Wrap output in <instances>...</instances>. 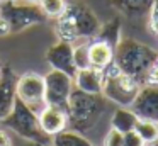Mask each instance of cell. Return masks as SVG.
Returning a JSON list of instances; mask_svg holds the SVG:
<instances>
[{
	"label": "cell",
	"mask_w": 158,
	"mask_h": 146,
	"mask_svg": "<svg viewBox=\"0 0 158 146\" xmlns=\"http://www.w3.org/2000/svg\"><path fill=\"white\" fill-rule=\"evenodd\" d=\"M153 146H158V141H156V143H153Z\"/></svg>",
	"instance_id": "30"
},
{
	"label": "cell",
	"mask_w": 158,
	"mask_h": 146,
	"mask_svg": "<svg viewBox=\"0 0 158 146\" xmlns=\"http://www.w3.org/2000/svg\"><path fill=\"white\" fill-rule=\"evenodd\" d=\"M138 121H139V119L136 117V114H134L131 109L121 107V109H116V111H114L112 119H110V126H112V129L126 134V132H129V131H134Z\"/></svg>",
	"instance_id": "16"
},
{
	"label": "cell",
	"mask_w": 158,
	"mask_h": 146,
	"mask_svg": "<svg viewBox=\"0 0 158 146\" xmlns=\"http://www.w3.org/2000/svg\"><path fill=\"white\" fill-rule=\"evenodd\" d=\"M0 146H12V141L9 138V134L0 127Z\"/></svg>",
	"instance_id": "27"
},
{
	"label": "cell",
	"mask_w": 158,
	"mask_h": 146,
	"mask_svg": "<svg viewBox=\"0 0 158 146\" xmlns=\"http://www.w3.org/2000/svg\"><path fill=\"white\" fill-rule=\"evenodd\" d=\"M0 2H4V0H0Z\"/></svg>",
	"instance_id": "33"
},
{
	"label": "cell",
	"mask_w": 158,
	"mask_h": 146,
	"mask_svg": "<svg viewBox=\"0 0 158 146\" xmlns=\"http://www.w3.org/2000/svg\"><path fill=\"white\" fill-rule=\"evenodd\" d=\"M73 46L72 43H66V41H58L53 46L48 48L44 58L48 61V65L51 66V70H58L63 73L70 75V77H75L77 75V66L75 61H73Z\"/></svg>",
	"instance_id": "10"
},
{
	"label": "cell",
	"mask_w": 158,
	"mask_h": 146,
	"mask_svg": "<svg viewBox=\"0 0 158 146\" xmlns=\"http://www.w3.org/2000/svg\"><path fill=\"white\" fill-rule=\"evenodd\" d=\"M10 32H12V27H10V24H9V20L4 19V17H0V37L9 36Z\"/></svg>",
	"instance_id": "26"
},
{
	"label": "cell",
	"mask_w": 158,
	"mask_h": 146,
	"mask_svg": "<svg viewBox=\"0 0 158 146\" xmlns=\"http://www.w3.org/2000/svg\"><path fill=\"white\" fill-rule=\"evenodd\" d=\"M94 39L104 41V43H107L109 46H112L114 49H116L117 44H119V41H121V20L119 19H112L107 24L100 26L99 32H97V36L94 37Z\"/></svg>",
	"instance_id": "18"
},
{
	"label": "cell",
	"mask_w": 158,
	"mask_h": 146,
	"mask_svg": "<svg viewBox=\"0 0 158 146\" xmlns=\"http://www.w3.org/2000/svg\"><path fill=\"white\" fill-rule=\"evenodd\" d=\"M141 85L134 78L124 75L116 63L107 65L102 70V95L107 100L116 102L121 107H131Z\"/></svg>",
	"instance_id": "4"
},
{
	"label": "cell",
	"mask_w": 158,
	"mask_h": 146,
	"mask_svg": "<svg viewBox=\"0 0 158 146\" xmlns=\"http://www.w3.org/2000/svg\"><path fill=\"white\" fill-rule=\"evenodd\" d=\"M104 146H124V134L116 129H110L106 136Z\"/></svg>",
	"instance_id": "22"
},
{
	"label": "cell",
	"mask_w": 158,
	"mask_h": 146,
	"mask_svg": "<svg viewBox=\"0 0 158 146\" xmlns=\"http://www.w3.org/2000/svg\"><path fill=\"white\" fill-rule=\"evenodd\" d=\"M0 17L9 20L12 32H21L31 26L46 22V19H48L39 5L27 3L24 0H19V2L4 0V2H0Z\"/></svg>",
	"instance_id": "6"
},
{
	"label": "cell",
	"mask_w": 158,
	"mask_h": 146,
	"mask_svg": "<svg viewBox=\"0 0 158 146\" xmlns=\"http://www.w3.org/2000/svg\"><path fill=\"white\" fill-rule=\"evenodd\" d=\"M146 85H158V58L155 60L153 66H151L150 73H148V80Z\"/></svg>",
	"instance_id": "25"
},
{
	"label": "cell",
	"mask_w": 158,
	"mask_h": 146,
	"mask_svg": "<svg viewBox=\"0 0 158 146\" xmlns=\"http://www.w3.org/2000/svg\"><path fill=\"white\" fill-rule=\"evenodd\" d=\"M134 131L141 136V139H143L146 144H153V143L158 141V124L156 122L139 119L136 127H134Z\"/></svg>",
	"instance_id": "19"
},
{
	"label": "cell",
	"mask_w": 158,
	"mask_h": 146,
	"mask_svg": "<svg viewBox=\"0 0 158 146\" xmlns=\"http://www.w3.org/2000/svg\"><path fill=\"white\" fill-rule=\"evenodd\" d=\"M146 143L141 139V136L136 131H129L124 134V146H144Z\"/></svg>",
	"instance_id": "23"
},
{
	"label": "cell",
	"mask_w": 158,
	"mask_h": 146,
	"mask_svg": "<svg viewBox=\"0 0 158 146\" xmlns=\"http://www.w3.org/2000/svg\"><path fill=\"white\" fill-rule=\"evenodd\" d=\"M106 111V100L104 95H94L73 88L68 98L66 114H68V124L77 132H89L94 126L99 122Z\"/></svg>",
	"instance_id": "3"
},
{
	"label": "cell",
	"mask_w": 158,
	"mask_h": 146,
	"mask_svg": "<svg viewBox=\"0 0 158 146\" xmlns=\"http://www.w3.org/2000/svg\"><path fill=\"white\" fill-rule=\"evenodd\" d=\"M39 127L48 138H53L58 132L65 131L68 127V114L66 109L55 107V105H46L38 115Z\"/></svg>",
	"instance_id": "11"
},
{
	"label": "cell",
	"mask_w": 158,
	"mask_h": 146,
	"mask_svg": "<svg viewBox=\"0 0 158 146\" xmlns=\"http://www.w3.org/2000/svg\"><path fill=\"white\" fill-rule=\"evenodd\" d=\"M155 0H110L114 9L129 19H139L150 12Z\"/></svg>",
	"instance_id": "15"
},
{
	"label": "cell",
	"mask_w": 158,
	"mask_h": 146,
	"mask_svg": "<svg viewBox=\"0 0 158 146\" xmlns=\"http://www.w3.org/2000/svg\"><path fill=\"white\" fill-rule=\"evenodd\" d=\"M114 48L109 46L107 43L99 39H92L89 43V60H90V68L102 71L107 65L114 61Z\"/></svg>",
	"instance_id": "14"
},
{
	"label": "cell",
	"mask_w": 158,
	"mask_h": 146,
	"mask_svg": "<svg viewBox=\"0 0 158 146\" xmlns=\"http://www.w3.org/2000/svg\"><path fill=\"white\" fill-rule=\"evenodd\" d=\"M150 27L158 36V0H155L150 9Z\"/></svg>",
	"instance_id": "24"
},
{
	"label": "cell",
	"mask_w": 158,
	"mask_h": 146,
	"mask_svg": "<svg viewBox=\"0 0 158 146\" xmlns=\"http://www.w3.org/2000/svg\"><path fill=\"white\" fill-rule=\"evenodd\" d=\"M51 146H94L82 132L65 129L51 138Z\"/></svg>",
	"instance_id": "17"
},
{
	"label": "cell",
	"mask_w": 158,
	"mask_h": 146,
	"mask_svg": "<svg viewBox=\"0 0 158 146\" xmlns=\"http://www.w3.org/2000/svg\"><path fill=\"white\" fill-rule=\"evenodd\" d=\"M24 2H27V3H36V5H39L43 0H24Z\"/></svg>",
	"instance_id": "28"
},
{
	"label": "cell",
	"mask_w": 158,
	"mask_h": 146,
	"mask_svg": "<svg viewBox=\"0 0 158 146\" xmlns=\"http://www.w3.org/2000/svg\"><path fill=\"white\" fill-rule=\"evenodd\" d=\"M39 7H41V10L44 12L46 17H55V19H58L65 12L66 3H65V0H43L39 3Z\"/></svg>",
	"instance_id": "20"
},
{
	"label": "cell",
	"mask_w": 158,
	"mask_h": 146,
	"mask_svg": "<svg viewBox=\"0 0 158 146\" xmlns=\"http://www.w3.org/2000/svg\"><path fill=\"white\" fill-rule=\"evenodd\" d=\"M4 127H9L10 131H14L15 134H19L21 138L32 141L34 144H46L48 143V136L41 131L38 121V114L31 111L22 100H19L15 97L12 109L2 121Z\"/></svg>",
	"instance_id": "5"
},
{
	"label": "cell",
	"mask_w": 158,
	"mask_h": 146,
	"mask_svg": "<svg viewBox=\"0 0 158 146\" xmlns=\"http://www.w3.org/2000/svg\"><path fill=\"white\" fill-rule=\"evenodd\" d=\"M73 85H75V88L85 92V94L102 95V71L95 70V68L78 70L73 77Z\"/></svg>",
	"instance_id": "13"
},
{
	"label": "cell",
	"mask_w": 158,
	"mask_h": 146,
	"mask_svg": "<svg viewBox=\"0 0 158 146\" xmlns=\"http://www.w3.org/2000/svg\"><path fill=\"white\" fill-rule=\"evenodd\" d=\"M7 2H19V0H7Z\"/></svg>",
	"instance_id": "29"
},
{
	"label": "cell",
	"mask_w": 158,
	"mask_h": 146,
	"mask_svg": "<svg viewBox=\"0 0 158 146\" xmlns=\"http://www.w3.org/2000/svg\"><path fill=\"white\" fill-rule=\"evenodd\" d=\"M73 61H75L77 71H78V70H85V68H90L89 43H87V44H80V46H75V49H73Z\"/></svg>",
	"instance_id": "21"
},
{
	"label": "cell",
	"mask_w": 158,
	"mask_h": 146,
	"mask_svg": "<svg viewBox=\"0 0 158 146\" xmlns=\"http://www.w3.org/2000/svg\"><path fill=\"white\" fill-rule=\"evenodd\" d=\"M129 109L138 119L158 124V85H143Z\"/></svg>",
	"instance_id": "9"
},
{
	"label": "cell",
	"mask_w": 158,
	"mask_h": 146,
	"mask_svg": "<svg viewBox=\"0 0 158 146\" xmlns=\"http://www.w3.org/2000/svg\"><path fill=\"white\" fill-rule=\"evenodd\" d=\"M0 77H2V66H0Z\"/></svg>",
	"instance_id": "31"
},
{
	"label": "cell",
	"mask_w": 158,
	"mask_h": 146,
	"mask_svg": "<svg viewBox=\"0 0 158 146\" xmlns=\"http://www.w3.org/2000/svg\"><path fill=\"white\" fill-rule=\"evenodd\" d=\"M15 97L22 100L34 114H41L46 107L44 102V77L34 71H26L17 78Z\"/></svg>",
	"instance_id": "7"
},
{
	"label": "cell",
	"mask_w": 158,
	"mask_h": 146,
	"mask_svg": "<svg viewBox=\"0 0 158 146\" xmlns=\"http://www.w3.org/2000/svg\"><path fill=\"white\" fill-rule=\"evenodd\" d=\"M17 75L10 66H2V77H0V127L4 117L10 112L12 104L15 100V85H17Z\"/></svg>",
	"instance_id": "12"
},
{
	"label": "cell",
	"mask_w": 158,
	"mask_h": 146,
	"mask_svg": "<svg viewBox=\"0 0 158 146\" xmlns=\"http://www.w3.org/2000/svg\"><path fill=\"white\" fill-rule=\"evenodd\" d=\"M73 78L70 75L58 70H49L44 75V102L46 105H55V107L66 109L68 98L72 95Z\"/></svg>",
	"instance_id": "8"
},
{
	"label": "cell",
	"mask_w": 158,
	"mask_h": 146,
	"mask_svg": "<svg viewBox=\"0 0 158 146\" xmlns=\"http://www.w3.org/2000/svg\"><path fill=\"white\" fill-rule=\"evenodd\" d=\"M36 146H48V144H36Z\"/></svg>",
	"instance_id": "32"
},
{
	"label": "cell",
	"mask_w": 158,
	"mask_h": 146,
	"mask_svg": "<svg viewBox=\"0 0 158 146\" xmlns=\"http://www.w3.org/2000/svg\"><path fill=\"white\" fill-rule=\"evenodd\" d=\"M100 29L97 15L82 3H70L65 12L56 19V34L60 41L72 43L77 39H94Z\"/></svg>",
	"instance_id": "2"
},
{
	"label": "cell",
	"mask_w": 158,
	"mask_h": 146,
	"mask_svg": "<svg viewBox=\"0 0 158 146\" xmlns=\"http://www.w3.org/2000/svg\"><path fill=\"white\" fill-rule=\"evenodd\" d=\"M156 58L158 53L153 48L131 37L121 39L114 51V63L119 66V70L124 75L134 78L141 87L146 85L148 73Z\"/></svg>",
	"instance_id": "1"
}]
</instances>
